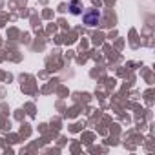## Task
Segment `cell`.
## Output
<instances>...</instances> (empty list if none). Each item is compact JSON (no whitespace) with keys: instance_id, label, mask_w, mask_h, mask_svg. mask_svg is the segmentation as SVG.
Masks as SVG:
<instances>
[{"instance_id":"cell-1","label":"cell","mask_w":155,"mask_h":155,"mask_svg":"<svg viewBox=\"0 0 155 155\" xmlns=\"http://www.w3.org/2000/svg\"><path fill=\"white\" fill-rule=\"evenodd\" d=\"M101 11H97V9H88L84 15H82V20H84V24L86 26H90V28H93V26H97V24H101Z\"/></svg>"},{"instance_id":"cell-2","label":"cell","mask_w":155,"mask_h":155,"mask_svg":"<svg viewBox=\"0 0 155 155\" xmlns=\"http://www.w3.org/2000/svg\"><path fill=\"white\" fill-rule=\"evenodd\" d=\"M69 11H71L73 15H81V13H82V6H81V2H79V0H73V2H71V6H69Z\"/></svg>"}]
</instances>
